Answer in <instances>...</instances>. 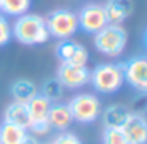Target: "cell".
Segmentation results:
<instances>
[{"label":"cell","mask_w":147,"mask_h":144,"mask_svg":"<svg viewBox=\"0 0 147 144\" xmlns=\"http://www.w3.org/2000/svg\"><path fill=\"white\" fill-rule=\"evenodd\" d=\"M72 115L67 103H51L48 111V124L51 129H57L58 132L67 130L72 125Z\"/></svg>","instance_id":"cell-13"},{"label":"cell","mask_w":147,"mask_h":144,"mask_svg":"<svg viewBox=\"0 0 147 144\" xmlns=\"http://www.w3.org/2000/svg\"><path fill=\"white\" fill-rule=\"evenodd\" d=\"M57 79L63 88L79 89L86 86L91 79V71L87 65H75V64H60L57 71Z\"/></svg>","instance_id":"cell-9"},{"label":"cell","mask_w":147,"mask_h":144,"mask_svg":"<svg viewBox=\"0 0 147 144\" xmlns=\"http://www.w3.org/2000/svg\"><path fill=\"white\" fill-rule=\"evenodd\" d=\"M123 65V75H125V82H128V86L132 89H135L140 94H147V57H134L127 62L121 64Z\"/></svg>","instance_id":"cell-7"},{"label":"cell","mask_w":147,"mask_h":144,"mask_svg":"<svg viewBox=\"0 0 147 144\" xmlns=\"http://www.w3.org/2000/svg\"><path fill=\"white\" fill-rule=\"evenodd\" d=\"M12 36L22 43V45H43L48 41V29L45 24V17L38 16V14H22L16 19L14 26H12Z\"/></svg>","instance_id":"cell-1"},{"label":"cell","mask_w":147,"mask_h":144,"mask_svg":"<svg viewBox=\"0 0 147 144\" xmlns=\"http://www.w3.org/2000/svg\"><path fill=\"white\" fill-rule=\"evenodd\" d=\"M51 144H84V143H82L80 137L75 136L74 132L63 130V132H58V136L51 141Z\"/></svg>","instance_id":"cell-21"},{"label":"cell","mask_w":147,"mask_h":144,"mask_svg":"<svg viewBox=\"0 0 147 144\" xmlns=\"http://www.w3.org/2000/svg\"><path fill=\"white\" fill-rule=\"evenodd\" d=\"M28 136V129L3 122L0 125V144H22Z\"/></svg>","instance_id":"cell-17"},{"label":"cell","mask_w":147,"mask_h":144,"mask_svg":"<svg viewBox=\"0 0 147 144\" xmlns=\"http://www.w3.org/2000/svg\"><path fill=\"white\" fill-rule=\"evenodd\" d=\"M10 38H12V28H10L9 21L3 16H0V48L5 46L10 41Z\"/></svg>","instance_id":"cell-22"},{"label":"cell","mask_w":147,"mask_h":144,"mask_svg":"<svg viewBox=\"0 0 147 144\" xmlns=\"http://www.w3.org/2000/svg\"><path fill=\"white\" fill-rule=\"evenodd\" d=\"M94 46L106 57H118L127 46V31L121 24H106L94 35Z\"/></svg>","instance_id":"cell-3"},{"label":"cell","mask_w":147,"mask_h":144,"mask_svg":"<svg viewBox=\"0 0 147 144\" xmlns=\"http://www.w3.org/2000/svg\"><path fill=\"white\" fill-rule=\"evenodd\" d=\"M41 144H51V141H50V143H41Z\"/></svg>","instance_id":"cell-25"},{"label":"cell","mask_w":147,"mask_h":144,"mask_svg":"<svg viewBox=\"0 0 147 144\" xmlns=\"http://www.w3.org/2000/svg\"><path fill=\"white\" fill-rule=\"evenodd\" d=\"M36 94H39L38 86L29 81V79H17L12 82L10 86V96L14 98V101L19 103H28L29 100H33Z\"/></svg>","instance_id":"cell-16"},{"label":"cell","mask_w":147,"mask_h":144,"mask_svg":"<svg viewBox=\"0 0 147 144\" xmlns=\"http://www.w3.org/2000/svg\"><path fill=\"white\" fill-rule=\"evenodd\" d=\"M74 122L92 124L101 115V100L92 93H79L67 103Z\"/></svg>","instance_id":"cell-5"},{"label":"cell","mask_w":147,"mask_h":144,"mask_svg":"<svg viewBox=\"0 0 147 144\" xmlns=\"http://www.w3.org/2000/svg\"><path fill=\"white\" fill-rule=\"evenodd\" d=\"M130 115V110L125 107V105H110L103 110V113L99 115L101 120H103V125L105 129H121L123 124L127 122Z\"/></svg>","instance_id":"cell-14"},{"label":"cell","mask_w":147,"mask_h":144,"mask_svg":"<svg viewBox=\"0 0 147 144\" xmlns=\"http://www.w3.org/2000/svg\"><path fill=\"white\" fill-rule=\"evenodd\" d=\"M103 7H105L108 24H121L134 12L132 0H108Z\"/></svg>","instance_id":"cell-12"},{"label":"cell","mask_w":147,"mask_h":144,"mask_svg":"<svg viewBox=\"0 0 147 144\" xmlns=\"http://www.w3.org/2000/svg\"><path fill=\"white\" fill-rule=\"evenodd\" d=\"M121 130L130 144H147V117L144 113L130 111Z\"/></svg>","instance_id":"cell-11"},{"label":"cell","mask_w":147,"mask_h":144,"mask_svg":"<svg viewBox=\"0 0 147 144\" xmlns=\"http://www.w3.org/2000/svg\"><path fill=\"white\" fill-rule=\"evenodd\" d=\"M41 94L45 98H48L51 103L60 100L62 94H63V86L60 84V81L57 77H51V79H46L41 86Z\"/></svg>","instance_id":"cell-19"},{"label":"cell","mask_w":147,"mask_h":144,"mask_svg":"<svg viewBox=\"0 0 147 144\" xmlns=\"http://www.w3.org/2000/svg\"><path fill=\"white\" fill-rule=\"evenodd\" d=\"M29 7H31V0H0V10L10 17H19L26 14Z\"/></svg>","instance_id":"cell-18"},{"label":"cell","mask_w":147,"mask_h":144,"mask_svg":"<svg viewBox=\"0 0 147 144\" xmlns=\"http://www.w3.org/2000/svg\"><path fill=\"white\" fill-rule=\"evenodd\" d=\"M101 139L103 144H130L121 129H105Z\"/></svg>","instance_id":"cell-20"},{"label":"cell","mask_w":147,"mask_h":144,"mask_svg":"<svg viewBox=\"0 0 147 144\" xmlns=\"http://www.w3.org/2000/svg\"><path fill=\"white\" fill-rule=\"evenodd\" d=\"M57 57L62 64H75V65H87L89 62V52L84 45L74 41V39H60V43L55 48Z\"/></svg>","instance_id":"cell-10"},{"label":"cell","mask_w":147,"mask_h":144,"mask_svg":"<svg viewBox=\"0 0 147 144\" xmlns=\"http://www.w3.org/2000/svg\"><path fill=\"white\" fill-rule=\"evenodd\" d=\"M28 111H29V118H31V132L33 136H45L51 130L50 124H48V111L51 107V101L48 98H45L43 94H36L33 100H29L26 103Z\"/></svg>","instance_id":"cell-6"},{"label":"cell","mask_w":147,"mask_h":144,"mask_svg":"<svg viewBox=\"0 0 147 144\" xmlns=\"http://www.w3.org/2000/svg\"><path fill=\"white\" fill-rule=\"evenodd\" d=\"M144 45H146V50H147V29H146V33H144Z\"/></svg>","instance_id":"cell-24"},{"label":"cell","mask_w":147,"mask_h":144,"mask_svg":"<svg viewBox=\"0 0 147 144\" xmlns=\"http://www.w3.org/2000/svg\"><path fill=\"white\" fill-rule=\"evenodd\" d=\"M77 22H79V28L84 33L96 35L98 31H101L108 24L105 7L101 3H87V5H84L77 14Z\"/></svg>","instance_id":"cell-8"},{"label":"cell","mask_w":147,"mask_h":144,"mask_svg":"<svg viewBox=\"0 0 147 144\" xmlns=\"http://www.w3.org/2000/svg\"><path fill=\"white\" fill-rule=\"evenodd\" d=\"M45 24L48 29V35L57 39H70L77 29V14L69 9H55L45 17Z\"/></svg>","instance_id":"cell-4"},{"label":"cell","mask_w":147,"mask_h":144,"mask_svg":"<svg viewBox=\"0 0 147 144\" xmlns=\"http://www.w3.org/2000/svg\"><path fill=\"white\" fill-rule=\"evenodd\" d=\"M89 82L92 84L96 93L101 94H115L125 86V75L121 64H99L91 71Z\"/></svg>","instance_id":"cell-2"},{"label":"cell","mask_w":147,"mask_h":144,"mask_svg":"<svg viewBox=\"0 0 147 144\" xmlns=\"http://www.w3.org/2000/svg\"><path fill=\"white\" fill-rule=\"evenodd\" d=\"M22 144H41V143H39V139H38L36 136H29V134H28L26 139L22 141Z\"/></svg>","instance_id":"cell-23"},{"label":"cell","mask_w":147,"mask_h":144,"mask_svg":"<svg viewBox=\"0 0 147 144\" xmlns=\"http://www.w3.org/2000/svg\"><path fill=\"white\" fill-rule=\"evenodd\" d=\"M3 122L19 125L22 129H29L31 125V118H29V111L26 103H19V101H12L5 107L3 111Z\"/></svg>","instance_id":"cell-15"}]
</instances>
